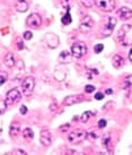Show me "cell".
Instances as JSON below:
<instances>
[{"mask_svg": "<svg viewBox=\"0 0 132 155\" xmlns=\"http://www.w3.org/2000/svg\"><path fill=\"white\" fill-rule=\"evenodd\" d=\"M118 38H119L121 45H123V47L132 45V26L130 24H124L120 28Z\"/></svg>", "mask_w": 132, "mask_h": 155, "instance_id": "obj_1", "label": "cell"}, {"mask_svg": "<svg viewBox=\"0 0 132 155\" xmlns=\"http://www.w3.org/2000/svg\"><path fill=\"white\" fill-rule=\"evenodd\" d=\"M70 52H71L73 58L80 59V58H82L87 53V45L84 42H75L71 45Z\"/></svg>", "mask_w": 132, "mask_h": 155, "instance_id": "obj_2", "label": "cell"}, {"mask_svg": "<svg viewBox=\"0 0 132 155\" xmlns=\"http://www.w3.org/2000/svg\"><path fill=\"white\" fill-rule=\"evenodd\" d=\"M86 138H87V131H85L84 129H77L69 134L68 140L71 144H78V143L85 140Z\"/></svg>", "mask_w": 132, "mask_h": 155, "instance_id": "obj_3", "label": "cell"}, {"mask_svg": "<svg viewBox=\"0 0 132 155\" xmlns=\"http://www.w3.org/2000/svg\"><path fill=\"white\" fill-rule=\"evenodd\" d=\"M35 88V79L33 77H26L23 83H21V91H23V93L24 95L26 96H31L32 93H33V91Z\"/></svg>", "mask_w": 132, "mask_h": 155, "instance_id": "obj_4", "label": "cell"}, {"mask_svg": "<svg viewBox=\"0 0 132 155\" xmlns=\"http://www.w3.org/2000/svg\"><path fill=\"white\" fill-rule=\"evenodd\" d=\"M21 100V94L18 88H11L10 91H8V93L6 95L5 102L7 103V105H11V104L19 102Z\"/></svg>", "mask_w": 132, "mask_h": 155, "instance_id": "obj_5", "label": "cell"}, {"mask_svg": "<svg viewBox=\"0 0 132 155\" xmlns=\"http://www.w3.org/2000/svg\"><path fill=\"white\" fill-rule=\"evenodd\" d=\"M96 6L99 9H102L103 12L111 13V12L114 10L115 6H116V1L115 0H97Z\"/></svg>", "mask_w": 132, "mask_h": 155, "instance_id": "obj_6", "label": "cell"}, {"mask_svg": "<svg viewBox=\"0 0 132 155\" xmlns=\"http://www.w3.org/2000/svg\"><path fill=\"white\" fill-rule=\"evenodd\" d=\"M42 17L36 13L31 14L28 17L26 18V24L30 26V27H33V28H37L42 25Z\"/></svg>", "mask_w": 132, "mask_h": 155, "instance_id": "obj_7", "label": "cell"}, {"mask_svg": "<svg viewBox=\"0 0 132 155\" xmlns=\"http://www.w3.org/2000/svg\"><path fill=\"white\" fill-rule=\"evenodd\" d=\"M94 26V21L90 16H85V17L81 19L80 24H79V30L82 33H87L89 32Z\"/></svg>", "mask_w": 132, "mask_h": 155, "instance_id": "obj_8", "label": "cell"}, {"mask_svg": "<svg viewBox=\"0 0 132 155\" xmlns=\"http://www.w3.org/2000/svg\"><path fill=\"white\" fill-rule=\"evenodd\" d=\"M84 101V96L80 94H75V95H69L66 99L63 100V104L64 105H73V104H77Z\"/></svg>", "mask_w": 132, "mask_h": 155, "instance_id": "obj_9", "label": "cell"}, {"mask_svg": "<svg viewBox=\"0 0 132 155\" xmlns=\"http://www.w3.org/2000/svg\"><path fill=\"white\" fill-rule=\"evenodd\" d=\"M115 25H116V19L114 17H108L107 18V23L105 26V30H104V36H110L113 33Z\"/></svg>", "mask_w": 132, "mask_h": 155, "instance_id": "obj_10", "label": "cell"}, {"mask_svg": "<svg viewBox=\"0 0 132 155\" xmlns=\"http://www.w3.org/2000/svg\"><path fill=\"white\" fill-rule=\"evenodd\" d=\"M45 41H47L49 48H51V49H54L59 45V38L53 33H47L45 35Z\"/></svg>", "mask_w": 132, "mask_h": 155, "instance_id": "obj_11", "label": "cell"}, {"mask_svg": "<svg viewBox=\"0 0 132 155\" xmlns=\"http://www.w3.org/2000/svg\"><path fill=\"white\" fill-rule=\"evenodd\" d=\"M40 140H41V144L44 145V146H50L52 143L51 131H49V130H43V131H41Z\"/></svg>", "mask_w": 132, "mask_h": 155, "instance_id": "obj_12", "label": "cell"}, {"mask_svg": "<svg viewBox=\"0 0 132 155\" xmlns=\"http://www.w3.org/2000/svg\"><path fill=\"white\" fill-rule=\"evenodd\" d=\"M118 16L122 21H129L130 18H132V10L128 7H121L118 10Z\"/></svg>", "mask_w": 132, "mask_h": 155, "instance_id": "obj_13", "label": "cell"}, {"mask_svg": "<svg viewBox=\"0 0 132 155\" xmlns=\"http://www.w3.org/2000/svg\"><path fill=\"white\" fill-rule=\"evenodd\" d=\"M4 62L6 67L8 68H14L16 66V59H15V56L13 53H7L4 58Z\"/></svg>", "mask_w": 132, "mask_h": 155, "instance_id": "obj_14", "label": "cell"}, {"mask_svg": "<svg viewBox=\"0 0 132 155\" xmlns=\"http://www.w3.org/2000/svg\"><path fill=\"white\" fill-rule=\"evenodd\" d=\"M15 7H16V10L19 13H25L26 10H28L30 8V5L26 0H17Z\"/></svg>", "mask_w": 132, "mask_h": 155, "instance_id": "obj_15", "label": "cell"}, {"mask_svg": "<svg viewBox=\"0 0 132 155\" xmlns=\"http://www.w3.org/2000/svg\"><path fill=\"white\" fill-rule=\"evenodd\" d=\"M19 131H21V126H19V124L16 122V121H13L10 124V126H9V134H10V136L11 137H16L18 134H19Z\"/></svg>", "mask_w": 132, "mask_h": 155, "instance_id": "obj_16", "label": "cell"}, {"mask_svg": "<svg viewBox=\"0 0 132 155\" xmlns=\"http://www.w3.org/2000/svg\"><path fill=\"white\" fill-rule=\"evenodd\" d=\"M71 57H72L71 52L64 50V51H62L61 53H60L59 61L60 62H62V64H69V62L71 61Z\"/></svg>", "mask_w": 132, "mask_h": 155, "instance_id": "obj_17", "label": "cell"}, {"mask_svg": "<svg viewBox=\"0 0 132 155\" xmlns=\"http://www.w3.org/2000/svg\"><path fill=\"white\" fill-rule=\"evenodd\" d=\"M112 65L114 66L115 68H121L124 65V58L121 54H115L112 59Z\"/></svg>", "mask_w": 132, "mask_h": 155, "instance_id": "obj_18", "label": "cell"}, {"mask_svg": "<svg viewBox=\"0 0 132 155\" xmlns=\"http://www.w3.org/2000/svg\"><path fill=\"white\" fill-rule=\"evenodd\" d=\"M61 23L63 25H69V24L72 23V18H71V15H70V7L66 8V14L61 18Z\"/></svg>", "mask_w": 132, "mask_h": 155, "instance_id": "obj_19", "label": "cell"}, {"mask_svg": "<svg viewBox=\"0 0 132 155\" xmlns=\"http://www.w3.org/2000/svg\"><path fill=\"white\" fill-rule=\"evenodd\" d=\"M132 87V75L127 76L122 82V88L123 90H130Z\"/></svg>", "mask_w": 132, "mask_h": 155, "instance_id": "obj_20", "label": "cell"}, {"mask_svg": "<svg viewBox=\"0 0 132 155\" xmlns=\"http://www.w3.org/2000/svg\"><path fill=\"white\" fill-rule=\"evenodd\" d=\"M21 134H23V137L25 139H33V137H34V131L31 128H25L21 131Z\"/></svg>", "mask_w": 132, "mask_h": 155, "instance_id": "obj_21", "label": "cell"}, {"mask_svg": "<svg viewBox=\"0 0 132 155\" xmlns=\"http://www.w3.org/2000/svg\"><path fill=\"white\" fill-rule=\"evenodd\" d=\"M110 143H111V135L110 134H106V135H104L102 138V145L105 148H108L110 146Z\"/></svg>", "mask_w": 132, "mask_h": 155, "instance_id": "obj_22", "label": "cell"}, {"mask_svg": "<svg viewBox=\"0 0 132 155\" xmlns=\"http://www.w3.org/2000/svg\"><path fill=\"white\" fill-rule=\"evenodd\" d=\"M92 116H93V113H92L90 111H85L80 116V121L81 122H84V124H86V122H88V120L90 119V117Z\"/></svg>", "mask_w": 132, "mask_h": 155, "instance_id": "obj_23", "label": "cell"}, {"mask_svg": "<svg viewBox=\"0 0 132 155\" xmlns=\"http://www.w3.org/2000/svg\"><path fill=\"white\" fill-rule=\"evenodd\" d=\"M81 4L85 6L86 8H92L95 4H96V1L95 0H80Z\"/></svg>", "mask_w": 132, "mask_h": 155, "instance_id": "obj_24", "label": "cell"}, {"mask_svg": "<svg viewBox=\"0 0 132 155\" xmlns=\"http://www.w3.org/2000/svg\"><path fill=\"white\" fill-rule=\"evenodd\" d=\"M97 137H98L97 133L94 131V130H92V131H88V133H87V138H89L90 140H95Z\"/></svg>", "mask_w": 132, "mask_h": 155, "instance_id": "obj_25", "label": "cell"}, {"mask_svg": "<svg viewBox=\"0 0 132 155\" xmlns=\"http://www.w3.org/2000/svg\"><path fill=\"white\" fill-rule=\"evenodd\" d=\"M7 103L2 101V100H0V114H4L5 112H6V109H7Z\"/></svg>", "mask_w": 132, "mask_h": 155, "instance_id": "obj_26", "label": "cell"}, {"mask_svg": "<svg viewBox=\"0 0 132 155\" xmlns=\"http://www.w3.org/2000/svg\"><path fill=\"white\" fill-rule=\"evenodd\" d=\"M95 75H98V70H96V69H89V70H88L87 78H88V79H93Z\"/></svg>", "mask_w": 132, "mask_h": 155, "instance_id": "obj_27", "label": "cell"}, {"mask_svg": "<svg viewBox=\"0 0 132 155\" xmlns=\"http://www.w3.org/2000/svg\"><path fill=\"white\" fill-rule=\"evenodd\" d=\"M103 49H104V45H103L102 43L96 44L94 47V51H95V53H101V52L103 51Z\"/></svg>", "mask_w": 132, "mask_h": 155, "instance_id": "obj_28", "label": "cell"}, {"mask_svg": "<svg viewBox=\"0 0 132 155\" xmlns=\"http://www.w3.org/2000/svg\"><path fill=\"white\" fill-rule=\"evenodd\" d=\"M23 38H24L26 41H30V40L33 38V34H32V32H30V31H26L25 33L23 34Z\"/></svg>", "mask_w": 132, "mask_h": 155, "instance_id": "obj_29", "label": "cell"}, {"mask_svg": "<svg viewBox=\"0 0 132 155\" xmlns=\"http://www.w3.org/2000/svg\"><path fill=\"white\" fill-rule=\"evenodd\" d=\"M106 125H107V122L105 119H101V120L98 121V128H101V129H102V128H105Z\"/></svg>", "mask_w": 132, "mask_h": 155, "instance_id": "obj_30", "label": "cell"}, {"mask_svg": "<svg viewBox=\"0 0 132 155\" xmlns=\"http://www.w3.org/2000/svg\"><path fill=\"white\" fill-rule=\"evenodd\" d=\"M70 124H66V125H63V126H61L60 127V130L62 131V133H66V131H69V129H70Z\"/></svg>", "mask_w": 132, "mask_h": 155, "instance_id": "obj_31", "label": "cell"}, {"mask_svg": "<svg viewBox=\"0 0 132 155\" xmlns=\"http://www.w3.org/2000/svg\"><path fill=\"white\" fill-rule=\"evenodd\" d=\"M94 91H95V86H93V85H86L85 86L86 93H93Z\"/></svg>", "mask_w": 132, "mask_h": 155, "instance_id": "obj_32", "label": "cell"}, {"mask_svg": "<svg viewBox=\"0 0 132 155\" xmlns=\"http://www.w3.org/2000/svg\"><path fill=\"white\" fill-rule=\"evenodd\" d=\"M104 96H105V95L103 94L102 92H98V93H96V94H95V99L98 100V101H101V100L104 99Z\"/></svg>", "mask_w": 132, "mask_h": 155, "instance_id": "obj_33", "label": "cell"}, {"mask_svg": "<svg viewBox=\"0 0 132 155\" xmlns=\"http://www.w3.org/2000/svg\"><path fill=\"white\" fill-rule=\"evenodd\" d=\"M17 47H18V50H23L24 49V43H23L21 40H17Z\"/></svg>", "mask_w": 132, "mask_h": 155, "instance_id": "obj_34", "label": "cell"}, {"mask_svg": "<svg viewBox=\"0 0 132 155\" xmlns=\"http://www.w3.org/2000/svg\"><path fill=\"white\" fill-rule=\"evenodd\" d=\"M19 112H21V114H26L27 113V108L25 105H21V109H19Z\"/></svg>", "mask_w": 132, "mask_h": 155, "instance_id": "obj_35", "label": "cell"}, {"mask_svg": "<svg viewBox=\"0 0 132 155\" xmlns=\"http://www.w3.org/2000/svg\"><path fill=\"white\" fill-rule=\"evenodd\" d=\"M6 82V77H5L4 75H0V86H2Z\"/></svg>", "mask_w": 132, "mask_h": 155, "instance_id": "obj_36", "label": "cell"}, {"mask_svg": "<svg viewBox=\"0 0 132 155\" xmlns=\"http://www.w3.org/2000/svg\"><path fill=\"white\" fill-rule=\"evenodd\" d=\"M129 60L132 64V48L130 49V51H129Z\"/></svg>", "mask_w": 132, "mask_h": 155, "instance_id": "obj_37", "label": "cell"}, {"mask_svg": "<svg viewBox=\"0 0 132 155\" xmlns=\"http://www.w3.org/2000/svg\"><path fill=\"white\" fill-rule=\"evenodd\" d=\"M14 154H26V152L25 151H21V150H19V151H16V152H15Z\"/></svg>", "mask_w": 132, "mask_h": 155, "instance_id": "obj_38", "label": "cell"}, {"mask_svg": "<svg viewBox=\"0 0 132 155\" xmlns=\"http://www.w3.org/2000/svg\"><path fill=\"white\" fill-rule=\"evenodd\" d=\"M112 92H113V91H112L111 88H107V90L105 91V93H106V94H112Z\"/></svg>", "mask_w": 132, "mask_h": 155, "instance_id": "obj_39", "label": "cell"}, {"mask_svg": "<svg viewBox=\"0 0 132 155\" xmlns=\"http://www.w3.org/2000/svg\"><path fill=\"white\" fill-rule=\"evenodd\" d=\"M66 154H79V153H78V152L71 151V152H66Z\"/></svg>", "mask_w": 132, "mask_h": 155, "instance_id": "obj_40", "label": "cell"}]
</instances>
